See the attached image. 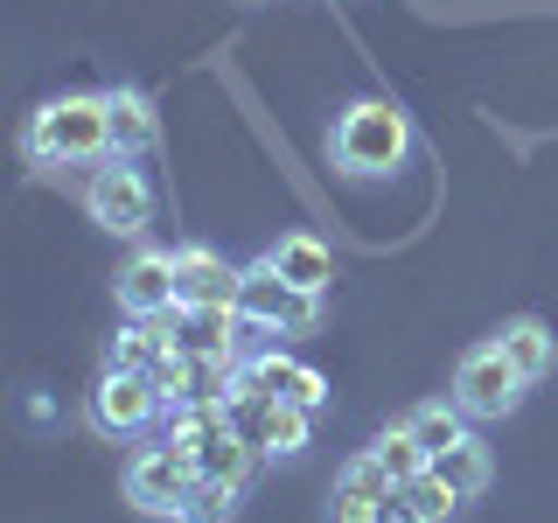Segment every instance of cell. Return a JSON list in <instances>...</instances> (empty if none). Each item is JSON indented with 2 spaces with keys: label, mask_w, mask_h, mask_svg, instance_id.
I'll list each match as a JSON object with an SVG mask.
<instances>
[{
  "label": "cell",
  "mask_w": 558,
  "mask_h": 523,
  "mask_svg": "<svg viewBox=\"0 0 558 523\" xmlns=\"http://www.w3.org/2000/svg\"><path fill=\"white\" fill-rule=\"evenodd\" d=\"M22 154L35 168H77V161H112V126H105V92H70L28 112Z\"/></svg>",
  "instance_id": "cell-1"
},
{
  "label": "cell",
  "mask_w": 558,
  "mask_h": 523,
  "mask_svg": "<svg viewBox=\"0 0 558 523\" xmlns=\"http://www.w3.org/2000/svg\"><path fill=\"white\" fill-rule=\"evenodd\" d=\"M328 154H336V168L356 174V182H384V174H398L412 161V119L398 112L391 98H363L336 119Z\"/></svg>",
  "instance_id": "cell-2"
},
{
  "label": "cell",
  "mask_w": 558,
  "mask_h": 523,
  "mask_svg": "<svg viewBox=\"0 0 558 523\" xmlns=\"http://www.w3.org/2000/svg\"><path fill=\"white\" fill-rule=\"evenodd\" d=\"M238 314L258 328V336H307V328L322 321V293H301L293 279H279L266 258H258V266H244Z\"/></svg>",
  "instance_id": "cell-3"
},
{
  "label": "cell",
  "mask_w": 558,
  "mask_h": 523,
  "mask_svg": "<svg viewBox=\"0 0 558 523\" xmlns=\"http://www.w3.org/2000/svg\"><path fill=\"white\" fill-rule=\"evenodd\" d=\"M523 391H531V384H523V370L502 356L496 336L475 342V349L461 356V370H453V405H461L468 418H502V412H517Z\"/></svg>",
  "instance_id": "cell-4"
},
{
  "label": "cell",
  "mask_w": 558,
  "mask_h": 523,
  "mask_svg": "<svg viewBox=\"0 0 558 523\" xmlns=\"http://www.w3.org/2000/svg\"><path fill=\"white\" fill-rule=\"evenodd\" d=\"M84 209H92L98 231L140 238V231L154 223V188H147V174H140V168H126V161L112 154V161H98L92 182H84Z\"/></svg>",
  "instance_id": "cell-5"
},
{
  "label": "cell",
  "mask_w": 558,
  "mask_h": 523,
  "mask_svg": "<svg viewBox=\"0 0 558 523\" xmlns=\"http://www.w3.org/2000/svg\"><path fill=\"white\" fill-rule=\"evenodd\" d=\"M189 488H196V461L189 453H174L168 440L161 447H140L126 461V502L147 516H182Z\"/></svg>",
  "instance_id": "cell-6"
},
{
  "label": "cell",
  "mask_w": 558,
  "mask_h": 523,
  "mask_svg": "<svg viewBox=\"0 0 558 523\" xmlns=\"http://www.w3.org/2000/svg\"><path fill=\"white\" fill-rule=\"evenodd\" d=\"M161 412H168V398L147 370H105L98 391H92V426L98 433H147Z\"/></svg>",
  "instance_id": "cell-7"
},
{
  "label": "cell",
  "mask_w": 558,
  "mask_h": 523,
  "mask_svg": "<svg viewBox=\"0 0 558 523\" xmlns=\"http://www.w3.org/2000/svg\"><path fill=\"white\" fill-rule=\"evenodd\" d=\"M244 293V266H231L209 244H182L174 252V301L182 307H238Z\"/></svg>",
  "instance_id": "cell-8"
},
{
  "label": "cell",
  "mask_w": 558,
  "mask_h": 523,
  "mask_svg": "<svg viewBox=\"0 0 558 523\" xmlns=\"http://www.w3.org/2000/svg\"><path fill=\"white\" fill-rule=\"evenodd\" d=\"M119 307H126V321H161V314H174L182 301H174V252H133L126 272H119Z\"/></svg>",
  "instance_id": "cell-9"
},
{
  "label": "cell",
  "mask_w": 558,
  "mask_h": 523,
  "mask_svg": "<svg viewBox=\"0 0 558 523\" xmlns=\"http://www.w3.org/2000/svg\"><path fill=\"white\" fill-rule=\"evenodd\" d=\"M244 377H252L266 398H279V405H307V412L328 405V377L307 370V363L287 356V349H258V356H244Z\"/></svg>",
  "instance_id": "cell-10"
},
{
  "label": "cell",
  "mask_w": 558,
  "mask_h": 523,
  "mask_svg": "<svg viewBox=\"0 0 558 523\" xmlns=\"http://www.w3.org/2000/svg\"><path fill=\"white\" fill-rule=\"evenodd\" d=\"M174 314H161V321H126L112 342H105V370H147L154 377L174 356Z\"/></svg>",
  "instance_id": "cell-11"
},
{
  "label": "cell",
  "mask_w": 558,
  "mask_h": 523,
  "mask_svg": "<svg viewBox=\"0 0 558 523\" xmlns=\"http://www.w3.org/2000/svg\"><path fill=\"white\" fill-rule=\"evenodd\" d=\"M266 266H272L279 279H293L301 293H322L328 279H336V258H328V244H322V238H307V231L272 238V244H266Z\"/></svg>",
  "instance_id": "cell-12"
},
{
  "label": "cell",
  "mask_w": 558,
  "mask_h": 523,
  "mask_svg": "<svg viewBox=\"0 0 558 523\" xmlns=\"http://www.w3.org/2000/svg\"><path fill=\"white\" fill-rule=\"evenodd\" d=\"M105 126H112V154H119V161L147 154V147H154V98L133 92V84L105 92Z\"/></svg>",
  "instance_id": "cell-13"
},
{
  "label": "cell",
  "mask_w": 558,
  "mask_h": 523,
  "mask_svg": "<svg viewBox=\"0 0 558 523\" xmlns=\"http://www.w3.org/2000/svg\"><path fill=\"white\" fill-rule=\"evenodd\" d=\"M307 433H314V412L307 405H279V398H272V405L244 426V440H252L258 453H301Z\"/></svg>",
  "instance_id": "cell-14"
},
{
  "label": "cell",
  "mask_w": 558,
  "mask_h": 523,
  "mask_svg": "<svg viewBox=\"0 0 558 523\" xmlns=\"http://www.w3.org/2000/svg\"><path fill=\"white\" fill-rule=\"evenodd\" d=\"M496 342H502V356L523 370V384H537V377L551 370V328L537 321V314H517V321H502Z\"/></svg>",
  "instance_id": "cell-15"
},
{
  "label": "cell",
  "mask_w": 558,
  "mask_h": 523,
  "mask_svg": "<svg viewBox=\"0 0 558 523\" xmlns=\"http://www.w3.org/2000/svg\"><path fill=\"white\" fill-rule=\"evenodd\" d=\"M433 475H440V482H447V488H453V496H461V502H475L482 488H488V447L475 440V433H468L461 447L433 453Z\"/></svg>",
  "instance_id": "cell-16"
},
{
  "label": "cell",
  "mask_w": 558,
  "mask_h": 523,
  "mask_svg": "<svg viewBox=\"0 0 558 523\" xmlns=\"http://www.w3.org/2000/svg\"><path fill=\"white\" fill-rule=\"evenodd\" d=\"M244 502V482H223V475H196V488H189L182 516L174 523H231Z\"/></svg>",
  "instance_id": "cell-17"
},
{
  "label": "cell",
  "mask_w": 558,
  "mask_h": 523,
  "mask_svg": "<svg viewBox=\"0 0 558 523\" xmlns=\"http://www.w3.org/2000/svg\"><path fill=\"white\" fill-rule=\"evenodd\" d=\"M371 453H377V467H384V475H391L398 488H405V482H418V475L433 467V453L412 440V426H391V433H377V440H371Z\"/></svg>",
  "instance_id": "cell-18"
},
{
  "label": "cell",
  "mask_w": 558,
  "mask_h": 523,
  "mask_svg": "<svg viewBox=\"0 0 558 523\" xmlns=\"http://www.w3.org/2000/svg\"><path fill=\"white\" fill-rule=\"evenodd\" d=\"M405 426H412V440L426 447V453H447V447H461V440H468V412L453 405V398H440V405H418Z\"/></svg>",
  "instance_id": "cell-19"
},
{
  "label": "cell",
  "mask_w": 558,
  "mask_h": 523,
  "mask_svg": "<svg viewBox=\"0 0 558 523\" xmlns=\"http://www.w3.org/2000/svg\"><path fill=\"white\" fill-rule=\"evenodd\" d=\"M398 510H405L412 523H447L453 510H461V496H453V488L440 482V475H433V467H426V475H418V482H405V488H398Z\"/></svg>",
  "instance_id": "cell-20"
},
{
  "label": "cell",
  "mask_w": 558,
  "mask_h": 523,
  "mask_svg": "<svg viewBox=\"0 0 558 523\" xmlns=\"http://www.w3.org/2000/svg\"><path fill=\"white\" fill-rule=\"evenodd\" d=\"M377 510L384 502L371 496V488H349V482H336V496H328V516L336 523H377Z\"/></svg>",
  "instance_id": "cell-21"
},
{
  "label": "cell",
  "mask_w": 558,
  "mask_h": 523,
  "mask_svg": "<svg viewBox=\"0 0 558 523\" xmlns=\"http://www.w3.org/2000/svg\"><path fill=\"white\" fill-rule=\"evenodd\" d=\"M377 523H412V516L398 510V502H384V510H377Z\"/></svg>",
  "instance_id": "cell-22"
}]
</instances>
